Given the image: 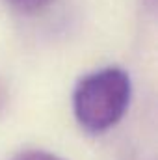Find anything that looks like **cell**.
Masks as SVG:
<instances>
[{"instance_id":"cell-1","label":"cell","mask_w":158,"mask_h":160,"mask_svg":"<svg viewBox=\"0 0 158 160\" xmlns=\"http://www.w3.org/2000/svg\"><path fill=\"white\" fill-rule=\"evenodd\" d=\"M130 77L119 67H104L78 80L73 91V112L82 128L99 134L125 116L130 102Z\"/></svg>"},{"instance_id":"cell-2","label":"cell","mask_w":158,"mask_h":160,"mask_svg":"<svg viewBox=\"0 0 158 160\" xmlns=\"http://www.w3.org/2000/svg\"><path fill=\"white\" fill-rule=\"evenodd\" d=\"M9 2L13 4V8H17L19 11L28 13V15L39 13L52 4V0H9Z\"/></svg>"},{"instance_id":"cell-3","label":"cell","mask_w":158,"mask_h":160,"mask_svg":"<svg viewBox=\"0 0 158 160\" xmlns=\"http://www.w3.org/2000/svg\"><path fill=\"white\" fill-rule=\"evenodd\" d=\"M11 160H65L54 153H48V151H41V149H32V151H24L21 155H17L15 158Z\"/></svg>"},{"instance_id":"cell-4","label":"cell","mask_w":158,"mask_h":160,"mask_svg":"<svg viewBox=\"0 0 158 160\" xmlns=\"http://www.w3.org/2000/svg\"><path fill=\"white\" fill-rule=\"evenodd\" d=\"M151 2H155V0H151Z\"/></svg>"}]
</instances>
